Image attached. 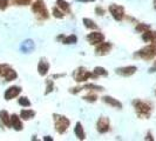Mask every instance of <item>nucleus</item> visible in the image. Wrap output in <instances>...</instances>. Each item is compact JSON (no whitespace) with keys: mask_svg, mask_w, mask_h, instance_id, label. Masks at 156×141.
<instances>
[{"mask_svg":"<svg viewBox=\"0 0 156 141\" xmlns=\"http://www.w3.org/2000/svg\"><path fill=\"white\" fill-rule=\"evenodd\" d=\"M53 119H54L55 129L58 133L62 134L68 129V127L70 125L69 119H67L63 115H60V114H53Z\"/></svg>","mask_w":156,"mask_h":141,"instance_id":"1","label":"nucleus"},{"mask_svg":"<svg viewBox=\"0 0 156 141\" xmlns=\"http://www.w3.org/2000/svg\"><path fill=\"white\" fill-rule=\"evenodd\" d=\"M133 105L135 107V110L137 113V115L140 118H147L148 119L150 117L151 113V107L149 106L147 102L140 101V100H134Z\"/></svg>","mask_w":156,"mask_h":141,"instance_id":"2","label":"nucleus"},{"mask_svg":"<svg viewBox=\"0 0 156 141\" xmlns=\"http://www.w3.org/2000/svg\"><path fill=\"white\" fill-rule=\"evenodd\" d=\"M136 55L140 56L141 59H143V60H151V59H154L156 56V45L155 44L148 45L147 47H144L141 51H139Z\"/></svg>","mask_w":156,"mask_h":141,"instance_id":"3","label":"nucleus"},{"mask_svg":"<svg viewBox=\"0 0 156 141\" xmlns=\"http://www.w3.org/2000/svg\"><path fill=\"white\" fill-rule=\"evenodd\" d=\"M73 77L76 82H85L89 78H96L94 73H90L85 68V67H79L78 70L73 73Z\"/></svg>","mask_w":156,"mask_h":141,"instance_id":"4","label":"nucleus"},{"mask_svg":"<svg viewBox=\"0 0 156 141\" xmlns=\"http://www.w3.org/2000/svg\"><path fill=\"white\" fill-rule=\"evenodd\" d=\"M32 11H33L35 14H38L39 16L44 18V19H47V18L49 16L48 11H47V8H46V5H45V2H44L42 0H37V1H34V4L32 5Z\"/></svg>","mask_w":156,"mask_h":141,"instance_id":"5","label":"nucleus"},{"mask_svg":"<svg viewBox=\"0 0 156 141\" xmlns=\"http://www.w3.org/2000/svg\"><path fill=\"white\" fill-rule=\"evenodd\" d=\"M0 75L5 79L6 81L16 80L18 74L13 68H11L7 65H0Z\"/></svg>","mask_w":156,"mask_h":141,"instance_id":"6","label":"nucleus"},{"mask_svg":"<svg viewBox=\"0 0 156 141\" xmlns=\"http://www.w3.org/2000/svg\"><path fill=\"white\" fill-rule=\"evenodd\" d=\"M109 12L112 16L116 21H121L123 19V16H125V9H123V7L119 6V5H115V4H113V5L109 6Z\"/></svg>","mask_w":156,"mask_h":141,"instance_id":"7","label":"nucleus"},{"mask_svg":"<svg viewBox=\"0 0 156 141\" xmlns=\"http://www.w3.org/2000/svg\"><path fill=\"white\" fill-rule=\"evenodd\" d=\"M110 128V121L108 118L106 117H101L99 120H98V124H96V129L98 132L101 134L107 133Z\"/></svg>","mask_w":156,"mask_h":141,"instance_id":"8","label":"nucleus"},{"mask_svg":"<svg viewBox=\"0 0 156 141\" xmlns=\"http://www.w3.org/2000/svg\"><path fill=\"white\" fill-rule=\"evenodd\" d=\"M87 40L90 45H99L105 40V35L100 32H92L87 35Z\"/></svg>","mask_w":156,"mask_h":141,"instance_id":"9","label":"nucleus"},{"mask_svg":"<svg viewBox=\"0 0 156 141\" xmlns=\"http://www.w3.org/2000/svg\"><path fill=\"white\" fill-rule=\"evenodd\" d=\"M112 47L113 45L109 44V42H100L96 48H95V52H96V54L98 55H107L109 53L110 51H112Z\"/></svg>","mask_w":156,"mask_h":141,"instance_id":"10","label":"nucleus"},{"mask_svg":"<svg viewBox=\"0 0 156 141\" xmlns=\"http://www.w3.org/2000/svg\"><path fill=\"white\" fill-rule=\"evenodd\" d=\"M116 74H120L122 77H130L137 70V67L135 66H126V67H121V68H116Z\"/></svg>","mask_w":156,"mask_h":141,"instance_id":"11","label":"nucleus"},{"mask_svg":"<svg viewBox=\"0 0 156 141\" xmlns=\"http://www.w3.org/2000/svg\"><path fill=\"white\" fill-rule=\"evenodd\" d=\"M21 93V88L19 86H12L9 87L7 91L5 92V100H12L13 98L18 96L19 94Z\"/></svg>","mask_w":156,"mask_h":141,"instance_id":"12","label":"nucleus"},{"mask_svg":"<svg viewBox=\"0 0 156 141\" xmlns=\"http://www.w3.org/2000/svg\"><path fill=\"white\" fill-rule=\"evenodd\" d=\"M142 39L143 41H146V42H156V32H153V31H144L142 33Z\"/></svg>","mask_w":156,"mask_h":141,"instance_id":"13","label":"nucleus"},{"mask_svg":"<svg viewBox=\"0 0 156 141\" xmlns=\"http://www.w3.org/2000/svg\"><path fill=\"white\" fill-rule=\"evenodd\" d=\"M49 70V63H47L45 59H41L38 65V70H39L40 75H46Z\"/></svg>","mask_w":156,"mask_h":141,"instance_id":"14","label":"nucleus"},{"mask_svg":"<svg viewBox=\"0 0 156 141\" xmlns=\"http://www.w3.org/2000/svg\"><path fill=\"white\" fill-rule=\"evenodd\" d=\"M11 126H12L16 131H21V129H23L21 120H20V118L18 117L16 114H13V115L11 117Z\"/></svg>","mask_w":156,"mask_h":141,"instance_id":"15","label":"nucleus"},{"mask_svg":"<svg viewBox=\"0 0 156 141\" xmlns=\"http://www.w3.org/2000/svg\"><path fill=\"white\" fill-rule=\"evenodd\" d=\"M102 100L106 102V103H108L110 106H113V107H116V108H122V103L116 100V99H114V98H112V96H108V95H106V96H103L102 98Z\"/></svg>","mask_w":156,"mask_h":141,"instance_id":"16","label":"nucleus"},{"mask_svg":"<svg viewBox=\"0 0 156 141\" xmlns=\"http://www.w3.org/2000/svg\"><path fill=\"white\" fill-rule=\"evenodd\" d=\"M58 39L61 40L63 44H66V45L75 44V42L78 41L76 35H74V34H72V35H67V37H65V35H60V37H58Z\"/></svg>","mask_w":156,"mask_h":141,"instance_id":"17","label":"nucleus"},{"mask_svg":"<svg viewBox=\"0 0 156 141\" xmlns=\"http://www.w3.org/2000/svg\"><path fill=\"white\" fill-rule=\"evenodd\" d=\"M74 133L76 135V138L80 139V140H83L85 138H86V133H85V131H83V127L82 125L78 122L76 125H75V128H74Z\"/></svg>","mask_w":156,"mask_h":141,"instance_id":"18","label":"nucleus"},{"mask_svg":"<svg viewBox=\"0 0 156 141\" xmlns=\"http://www.w3.org/2000/svg\"><path fill=\"white\" fill-rule=\"evenodd\" d=\"M0 120L2 121V124L6 126H11V117L8 115V113L6 110H1L0 112Z\"/></svg>","mask_w":156,"mask_h":141,"instance_id":"19","label":"nucleus"},{"mask_svg":"<svg viewBox=\"0 0 156 141\" xmlns=\"http://www.w3.org/2000/svg\"><path fill=\"white\" fill-rule=\"evenodd\" d=\"M35 115V112L32 110H23L20 113V117L23 118V120H30L32 118H34Z\"/></svg>","mask_w":156,"mask_h":141,"instance_id":"20","label":"nucleus"},{"mask_svg":"<svg viewBox=\"0 0 156 141\" xmlns=\"http://www.w3.org/2000/svg\"><path fill=\"white\" fill-rule=\"evenodd\" d=\"M56 7H59L62 12H69V4L65 0H58L56 1Z\"/></svg>","mask_w":156,"mask_h":141,"instance_id":"21","label":"nucleus"},{"mask_svg":"<svg viewBox=\"0 0 156 141\" xmlns=\"http://www.w3.org/2000/svg\"><path fill=\"white\" fill-rule=\"evenodd\" d=\"M33 48H34V42H33L32 40H26V41H23V46H21V49L25 51L26 53L31 52Z\"/></svg>","mask_w":156,"mask_h":141,"instance_id":"22","label":"nucleus"},{"mask_svg":"<svg viewBox=\"0 0 156 141\" xmlns=\"http://www.w3.org/2000/svg\"><path fill=\"white\" fill-rule=\"evenodd\" d=\"M83 25L85 27L89 28V30H98V25L94 23L92 19H88V18H83Z\"/></svg>","mask_w":156,"mask_h":141,"instance_id":"23","label":"nucleus"},{"mask_svg":"<svg viewBox=\"0 0 156 141\" xmlns=\"http://www.w3.org/2000/svg\"><path fill=\"white\" fill-rule=\"evenodd\" d=\"M93 73L96 75V78H98V77H107V75H108V72L105 70L103 67H99V66L94 68Z\"/></svg>","mask_w":156,"mask_h":141,"instance_id":"24","label":"nucleus"},{"mask_svg":"<svg viewBox=\"0 0 156 141\" xmlns=\"http://www.w3.org/2000/svg\"><path fill=\"white\" fill-rule=\"evenodd\" d=\"M82 89H94V91H103V87L101 86H96L93 84H87L82 87Z\"/></svg>","mask_w":156,"mask_h":141,"instance_id":"25","label":"nucleus"},{"mask_svg":"<svg viewBox=\"0 0 156 141\" xmlns=\"http://www.w3.org/2000/svg\"><path fill=\"white\" fill-rule=\"evenodd\" d=\"M53 16H54L55 18H58V19H62L63 12L59 7H54L53 8Z\"/></svg>","mask_w":156,"mask_h":141,"instance_id":"26","label":"nucleus"},{"mask_svg":"<svg viewBox=\"0 0 156 141\" xmlns=\"http://www.w3.org/2000/svg\"><path fill=\"white\" fill-rule=\"evenodd\" d=\"M83 100L88 102H95L98 100V96L95 94H88V95H85L83 96Z\"/></svg>","mask_w":156,"mask_h":141,"instance_id":"27","label":"nucleus"},{"mask_svg":"<svg viewBox=\"0 0 156 141\" xmlns=\"http://www.w3.org/2000/svg\"><path fill=\"white\" fill-rule=\"evenodd\" d=\"M19 105H21L23 107H30V106H31V101H30L27 98L23 96V98L19 99Z\"/></svg>","mask_w":156,"mask_h":141,"instance_id":"28","label":"nucleus"},{"mask_svg":"<svg viewBox=\"0 0 156 141\" xmlns=\"http://www.w3.org/2000/svg\"><path fill=\"white\" fill-rule=\"evenodd\" d=\"M147 30H149V26L146 25V24H139V25L136 26V31L141 32V33H143V32L147 31Z\"/></svg>","mask_w":156,"mask_h":141,"instance_id":"29","label":"nucleus"},{"mask_svg":"<svg viewBox=\"0 0 156 141\" xmlns=\"http://www.w3.org/2000/svg\"><path fill=\"white\" fill-rule=\"evenodd\" d=\"M53 88H54V84H53V81L51 80V79H48L47 80V88H46V94H49L52 91H53Z\"/></svg>","mask_w":156,"mask_h":141,"instance_id":"30","label":"nucleus"},{"mask_svg":"<svg viewBox=\"0 0 156 141\" xmlns=\"http://www.w3.org/2000/svg\"><path fill=\"white\" fill-rule=\"evenodd\" d=\"M8 6V0H0V9L4 11Z\"/></svg>","mask_w":156,"mask_h":141,"instance_id":"31","label":"nucleus"},{"mask_svg":"<svg viewBox=\"0 0 156 141\" xmlns=\"http://www.w3.org/2000/svg\"><path fill=\"white\" fill-rule=\"evenodd\" d=\"M30 1L31 0H14V2L18 5H27V4H30Z\"/></svg>","mask_w":156,"mask_h":141,"instance_id":"32","label":"nucleus"},{"mask_svg":"<svg viewBox=\"0 0 156 141\" xmlns=\"http://www.w3.org/2000/svg\"><path fill=\"white\" fill-rule=\"evenodd\" d=\"M95 12H96V14H98V16H103L105 9H103L102 7H96L95 8Z\"/></svg>","mask_w":156,"mask_h":141,"instance_id":"33","label":"nucleus"},{"mask_svg":"<svg viewBox=\"0 0 156 141\" xmlns=\"http://www.w3.org/2000/svg\"><path fill=\"white\" fill-rule=\"evenodd\" d=\"M76 1H80V2H90V1H95V0H76Z\"/></svg>","mask_w":156,"mask_h":141,"instance_id":"34","label":"nucleus"},{"mask_svg":"<svg viewBox=\"0 0 156 141\" xmlns=\"http://www.w3.org/2000/svg\"><path fill=\"white\" fill-rule=\"evenodd\" d=\"M44 140H46V141H51V140H53L52 138H49V136H46V138H44Z\"/></svg>","mask_w":156,"mask_h":141,"instance_id":"35","label":"nucleus"},{"mask_svg":"<svg viewBox=\"0 0 156 141\" xmlns=\"http://www.w3.org/2000/svg\"><path fill=\"white\" fill-rule=\"evenodd\" d=\"M155 70H156V63H155V65H154V67L150 68V72H155Z\"/></svg>","mask_w":156,"mask_h":141,"instance_id":"36","label":"nucleus"},{"mask_svg":"<svg viewBox=\"0 0 156 141\" xmlns=\"http://www.w3.org/2000/svg\"><path fill=\"white\" fill-rule=\"evenodd\" d=\"M146 139H149V140H153V138H151V134L148 133V138H146Z\"/></svg>","mask_w":156,"mask_h":141,"instance_id":"37","label":"nucleus"},{"mask_svg":"<svg viewBox=\"0 0 156 141\" xmlns=\"http://www.w3.org/2000/svg\"><path fill=\"white\" fill-rule=\"evenodd\" d=\"M154 8L156 9V0H154Z\"/></svg>","mask_w":156,"mask_h":141,"instance_id":"38","label":"nucleus"}]
</instances>
